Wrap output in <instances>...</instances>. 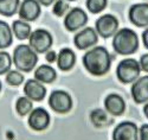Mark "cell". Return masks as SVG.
<instances>
[{
  "label": "cell",
  "mask_w": 148,
  "mask_h": 140,
  "mask_svg": "<svg viewBox=\"0 0 148 140\" xmlns=\"http://www.w3.org/2000/svg\"><path fill=\"white\" fill-rule=\"evenodd\" d=\"M29 41L30 48L36 54H46L53 43L51 33L44 29H37L32 31L29 37Z\"/></svg>",
  "instance_id": "cell-5"
},
{
  "label": "cell",
  "mask_w": 148,
  "mask_h": 140,
  "mask_svg": "<svg viewBox=\"0 0 148 140\" xmlns=\"http://www.w3.org/2000/svg\"><path fill=\"white\" fill-rule=\"evenodd\" d=\"M12 32L14 33V36L18 38L19 41H25L29 39V37L31 34V26L30 24L23 20H14L13 24H12Z\"/></svg>",
  "instance_id": "cell-20"
},
{
  "label": "cell",
  "mask_w": 148,
  "mask_h": 140,
  "mask_svg": "<svg viewBox=\"0 0 148 140\" xmlns=\"http://www.w3.org/2000/svg\"><path fill=\"white\" fill-rule=\"evenodd\" d=\"M107 4H108V0H87L85 1L88 11L92 14L101 13L107 7Z\"/></svg>",
  "instance_id": "cell-24"
},
{
  "label": "cell",
  "mask_w": 148,
  "mask_h": 140,
  "mask_svg": "<svg viewBox=\"0 0 148 140\" xmlns=\"http://www.w3.org/2000/svg\"><path fill=\"white\" fill-rule=\"evenodd\" d=\"M57 66L62 71H69L73 68L76 63V55L69 48L62 49L57 55Z\"/></svg>",
  "instance_id": "cell-17"
},
{
  "label": "cell",
  "mask_w": 148,
  "mask_h": 140,
  "mask_svg": "<svg viewBox=\"0 0 148 140\" xmlns=\"http://www.w3.org/2000/svg\"><path fill=\"white\" fill-rule=\"evenodd\" d=\"M49 106L58 114H66L72 108V99L64 90H53L49 96Z\"/></svg>",
  "instance_id": "cell-6"
},
{
  "label": "cell",
  "mask_w": 148,
  "mask_h": 140,
  "mask_svg": "<svg viewBox=\"0 0 148 140\" xmlns=\"http://www.w3.org/2000/svg\"><path fill=\"white\" fill-rule=\"evenodd\" d=\"M140 64L134 58H125L121 61L116 68V76L121 83H134L140 76Z\"/></svg>",
  "instance_id": "cell-4"
},
{
  "label": "cell",
  "mask_w": 148,
  "mask_h": 140,
  "mask_svg": "<svg viewBox=\"0 0 148 140\" xmlns=\"http://www.w3.org/2000/svg\"><path fill=\"white\" fill-rule=\"evenodd\" d=\"M57 79L56 70L47 64H42L34 71V80L40 83H52Z\"/></svg>",
  "instance_id": "cell-18"
},
{
  "label": "cell",
  "mask_w": 148,
  "mask_h": 140,
  "mask_svg": "<svg viewBox=\"0 0 148 140\" xmlns=\"http://www.w3.org/2000/svg\"><path fill=\"white\" fill-rule=\"evenodd\" d=\"M83 66L92 76H103L112 67V57L104 46H95L84 54Z\"/></svg>",
  "instance_id": "cell-1"
},
{
  "label": "cell",
  "mask_w": 148,
  "mask_h": 140,
  "mask_svg": "<svg viewBox=\"0 0 148 140\" xmlns=\"http://www.w3.org/2000/svg\"><path fill=\"white\" fill-rule=\"evenodd\" d=\"M139 64H140V69L148 72V54H145L140 57V62H139Z\"/></svg>",
  "instance_id": "cell-29"
},
{
  "label": "cell",
  "mask_w": 148,
  "mask_h": 140,
  "mask_svg": "<svg viewBox=\"0 0 148 140\" xmlns=\"http://www.w3.org/2000/svg\"><path fill=\"white\" fill-rule=\"evenodd\" d=\"M6 83L13 87H18L24 82V75L18 70H10L6 74Z\"/></svg>",
  "instance_id": "cell-25"
},
{
  "label": "cell",
  "mask_w": 148,
  "mask_h": 140,
  "mask_svg": "<svg viewBox=\"0 0 148 140\" xmlns=\"http://www.w3.org/2000/svg\"><path fill=\"white\" fill-rule=\"evenodd\" d=\"M98 42V34L92 28H84L73 37V43L78 50H87Z\"/></svg>",
  "instance_id": "cell-11"
},
{
  "label": "cell",
  "mask_w": 148,
  "mask_h": 140,
  "mask_svg": "<svg viewBox=\"0 0 148 140\" xmlns=\"http://www.w3.org/2000/svg\"><path fill=\"white\" fill-rule=\"evenodd\" d=\"M68 10H69V4L65 1V0H57L52 7L53 14L57 17H63L68 12Z\"/></svg>",
  "instance_id": "cell-27"
},
{
  "label": "cell",
  "mask_w": 148,
  "mask_h": 140,
  "mask_svg": "<svg viewBox=\"0 0 148 140\" xmlns=\"http://www.w3.org/2000/svg\"><path fill=\"white\" fill-rule=\"evenodd\" d=\"M65 1H75V0H65Z\"/></svg>",
  "instance_id": "cell-35"
},
{
  "label": "cell",
  "mask_w": 148,
  "mask_h": 140,
  "mask_svg": "<svg viewBox=\"0 0 148 140\" xmlns=\"http://www.w3.org/2000/svg\"><path fill=\"white\" fill-rule=\"evenodd\" d=\"M113 140H139V128L132 121L120 122L113 132Z\"/></svg>",
  "instance_id": "cell-10"
},
{
  "label": "cell",
  "mask_w": 148,
  "mask_h": 140,
  "mask_svg": "<svg viewBox=\"0 0 148 140\" xmlns=\"http://www.w3.org/2000/svg\"><path fill=\"white\" fill-rule=\"evenodd\" d=\"M37 63H38V56L27 44L17 45L13 51V64L21 72L32 71Z\"/></svg>",
  "instance_id": "cell-3"
},
{
  "label": "cell",
  "mask_w": 148,
  "mask_h": 140,
  "mask_svg": "<svg viewBox=\"0 0 148 140\" xmlns=\"http://www.w3.org/2000/svg\"><path fill=\"white\" fill-rule=\"evenodd\" d=\"M45 58H46V61H47L49 63H53V62L57 61V54H56L55 51H50V50H49V51L46 52Z\"/></svg>",
  "instance_id": "cell-30"
},
{
  "label": "cell",
  "mask_w": 148,
  "mask_h": 140,
  "mask_svg": "<svg viewBox=\"0 0 148 140\" xmlns=\"http://www.w3.org/2000/svg\"><path fill=\"white\" fill-rule=\"evenodd\" d=\"M128 17L132 24L138 28L148 26V4H135L129 8Z\"/></svg>",
  "instance_id": "cell-13"
},
{
  "label": "cell",
  "mask_w": 148,
  "mask_h": 140,
  "mask_svg": "<svg viewBox=\"0 0 148 140\" xmlns=\"http://www.w3.org/2000/svg\"><path fill=\"white\" fill-rule=\"evenodd\" d=\"M114 51L119 55L127 56L133 55L139 49V38L132 29H121L119 30L113 38Z\"/></svg>",
  "instance_id": "cell-2"
},
{
  "label": "cell",
  "mask_w": 148,
  "mask_h": 140,
  "mask_svg": "<svg viewBox=\"0 0 148 140\" xmlns=\"http://www.w3.org/2000/svg\"><path fill=\"white\" fill-rule=\"evenodd\" d=\"M12 58L11 55L6 51H0V75L7 74L11 70Z\"/></svg>",
  "instance_id": "cell-26"
},
{
  "label": "cell",
  "mask_w": 148,
  "mask_h": 140,
  "mask_svg": "<svg viewBox=\"0 0 148 140\" xmlns=\"http://www.w3.org/2000/svg\"><path fill=\"white\" fill-rule=\"evenodd\" d=\"M33 109V102L27 99L26 96H21L17 100L16 102V110L18 113V115L20 117H25L27 114H30Z\"/></svg>",
  "instance_id": "cell-23"
},
{
  "label": "cell",
  "mask_w": 148,
  "mask_h": 140,
  "mask_svg": "<svg viewBox=\"0 0 148 140\" xmlns=\"http://www.w3.org/2000/svg\"><path fill=\"white\" fill-rule=\"evenodd\" d=\"M139 140H148V123H145L139 130Z\"/></svg>",
  "instance_id": "cell-28"
},
{
  "label": "cell",
  "mask_w": 148,
  "mask_h": 140,
  "mask_svg": "<svg viewBox=\"0 0 148 140\" xmlns=\"http://www.w3.org/2000/svg\"><path fill=\"white\" fill-rule=\"evenodd\" d=\"M95 31L102 38L113 37L119 29V20L113 14H103L95 23Z\"/></svg>",
  "instance_id": "cell-7"
},
{
  "label": "cell",
  "mask_w": 148,
  "mask_h": 140,
  "mask_svg": "<svg viewBox=\"0 0 148 140\" xmlns=\"http://www.w3.org/2000/svg\"><path fill=\"white\" fill-rule=\"evenodd\" d=\"M90 121L95 127H97V128H102V127H104L109 123V119H108L107 113L100 108L94 109L90 113Z\"/></svg>",
  "instance_id": "cell-22"
},
{
  "label": "cell",
  "mask_w": 148,
  "mask_h": 140,
  "mask_svg": "<svg viewBox=\"0 0 148 140\" xmlns=\"http://www.w3.org/2000/svg\"><path fill=\"white\" fill-rule=\"evenodd\" d=\"M27 123L30 126V128H32L33 131H37V132L45 131L49 127V125H50V115L42 107L34 108L29 114Z\"/></svg>",
  "instance_id": "cell-9"
},
{
  "label": "cell",
  "mask_w": 148,
  "mask_h": 140,
  "mask_svg": "<svg viewBox=\"0 0 148 140\" xmlns=\"http://www.w3.org/2000/svg\"><path fill=\"white\" fill-rule=\"evenodd\" d=\"M88 23V14L85 13V11L79 8V7H73L71 8L65 18H64V26L69 32H75Z\"/></svg>",
  "instance_id": "cell-8"
},
{
  "label": "cell",
  "mask_w": 148,
  "mask_h": 140,
  "mask_svg": "<svg viewBox=\"0 0 148 140\" xmlns=\"http://www.w3.org/2000/svg\"><path fill=\"white\" fill-rule=\"evenodd\" d=\"M39 3V5H43V6H50L51 4L55 3V0H37Z\"/></svg>",
  "instance_id": "cell-32"
},
{
  "label": "cell",
  "mask_w": 148,
  "mask_h": 140,
  "mask_svg": "<svg viewBox=\"0 0 148 140\" xmlns=\"http://www.w3.org/2000/svg\"><path fill=\"white\" fill-rule=\"evenodd\" d=\"M40 5L37 0H23L20 3L18 14L23 21H34L40 16Z\"/></svg>",
  "instance_id": "cell-12"
},
{
  "label": "cell",
  "mask_w": 148,
  "mask_h": 140,
  "mask_svg": "<svg viewBox=\"0 0 148 140\" xmlns=\"http://www.w3.org/2000/svg\"><path fill=\"white\" fill-rule=\"evenodd\" d=\"M20 6V0H0V14L4 17H13Z\"/></svg>",
  "instance_id": "cell-21"
},
{
  "label": "cell",
  "mask_w": 148,
  "mask_h": 140,
  "mask_svg": "<svg viewBox=\"0 0 148 140\" xmlns=\"http://www.w3.org/2000/svg\"><path fill=\"white\" fill-rule=\"evenodd\" d=\"M132 97L136 103L148 101V75L138 79L132 86Z\"/></svg>",
  "instance_id": "cell-15"
},
{
  "label": "cell",
  "mask_w": 148,
  "mask_h": 140,
  "mask_svg": "<svg viewBox=\"0 0 148 140\" xmlns=\"http://www.w3.org/2000/svg\"><path fill=\"white\" fill-rule=\"evenodd\" d=\"M24 94L31 101L39 102V101H43L46 96V88L43 86V83L38 82L37 80L30 79L24 84Z\"/></svg>",
  "instance_id": "cell-14"
},
{
  "label": "cell",
  "mask_w": 148,
  "mask_h": 140,
  "mask_svg": "<svg viewBox=\"0 0 148 140\" xmlns=\"http://www.w3.org/2000/svg\"><path fill=\"white\" fill-rule=\"evenodd\" d=\"M104 107L109 114L114 117H120L126 110V102L122 96L117 94H109L104 99Z\"/></svg>",
  "instance_id": "cell-16"
},
{
  "label": "cell",
  "mask_w": 148,
  "mask_h": 140,
  "mask_svg": "<svg viewBox=\"0 0 148 140\" xmlns=\"http://www.w3.org/2000/svg\"><path fill=\"white\" fill-rule=\"evenodd\" d=\"M13 43V32L11 26L4 20H0V50L7 49Z\"/></svg>",
  "instance_id": "cell-19"
},
{
  "label": "cell",
  "mask_w": 148,
  "mask_h": 140,
  "mask_svg": "<svg viewBox=\"0 0 148 140\" xmlns=\"http://www.w3.org/2000/svg\"><path fill=\"white\" fill-rule=\"evenodd\" d=\"M142 42L146 49H148V28L142 32Z\"/></svg>",
  "instance_id": "cell-31"
},
{
  "label": "cell",
  "mask_w": 148,
  "mask_h": 140,
  "mask_svg": "<svg viewBox=\"0 0 148 140\" xmlns=\"http://www.w3.org/2000/svg\"><path fill=\"white\" fill-rule=\"evenodd\" d=\"M1 87L3 86H1V81H0V92H1Z\"/></svg>",
  "instance_id": "cell-34"
},
{
  "label": "cell",
  "mask_w": 148,
  "mask_h": 140,
  "mask_svg": "<svg viewBox=\"0 0 148 140\" xmlns=\"http://www.w3.org/2000/svg\"><path fill=\"white\" fill-rule=\"evenodd\" d=\"M143 114L146 115V118L148 119V103H146V105L143 106Z\"/></svg>",
  "instance_id": "cell-33"
}]
</instances>
